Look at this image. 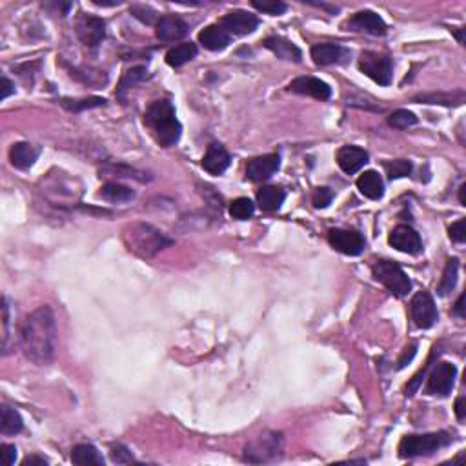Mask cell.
<instances>
[{"label":"cell","instance_id":"cell-1","mask_svg":"<svg viewBox=\"0 0 466 466\" xmlns=\"http://www.w3.org/2000/svg\"><path fill=\"white\" fill-rule=\"evenodd\" d=\"M21 348L35 365H50L55 359L57 323L50 306H39L22 321Z\"/></svg>","mask_w":466,"mask_h":466},{"label":"cell","instance_id":"cell-2","mask_svg":"<svg viewBox=\"0 0 466 466\" xmlns=\"http://www.w3.org/2000/svg\"><path fill=\"white\" fill-rule=\"evenodd\" d=\"M144 122L153 132V137L159 142V146H175L183 135V126L175 116V108L166 99L152 102L148 106L146 113H144Z\"/></svg>","mask_w":466,"mask_h":466},{"label":"cell","instance_id":"cell-3","mask_svg":"<svg viewBox=\"0 0 466 466\" xmlns=\"http://www.w3.org/2000/svg\"><path fill=\"white\" fill-rule=\"evenodd\" d=\"M122 241L132 254L142 259L155 257L159 252L173 244L172 239L166 237L161 230L153 228L152 224L146 223L128 224L126 228L122 230Z\"/></svg>","mask_w":466,"mask_h":466},{"label":"cell","instance_id":"cell-4","mask_svg":"<svg viewBox=\"0 0 466 466\" xmlns=\"http://www.w3.org/2000/svg\"><path fill=\"white\" fill-rule=\"evenodd\" d=\"M454 441L448 432H434V434H421V436H405L399 443V456L403 459H416L436 454Z\"/></svg>","mask_w":466,"mask_h":466},{"label":"cell","instance_id":"cell-5","mask_svg":"<svg viewBox=\"0 0 466 466\" xmlns=\"http://www.w3.org/2000/svg\"><path fill=\"white\" fill-rule=\"evenodd\" d=\"M283 454V436L277 432H264L244 446V461L270 463Z\"/></svg>","mask_w":466,"mask_h":466},{"label":"cell","instance_id":"cell-6","mask_svg":"<svg viewBox=\"0 0 466 466\" xmlns=\"http://www.w3.org/2000/svg\"><path fill=\"white\" fill-rule=\"evenodd\" d=\"M372 274H374L375 281L385 284L386 288L397 297H405L412 290L410 277L406 275L405 270L401 268V264L394 263V261H385V259L375 261L374 266H372Z\"/></svg>","mask_w":466,"mask_h":466},{"label":"cell","instance_id":"cell-7","mask_svg":"<svg viewBox=\"0 0 466 466\" xmlns=\"http://www.w3.org/2000/svg\"><path fill=\"white\" fill-rule=\"evenodd\" d=\"M359 70L379 86H390L394 77V61L377 51H363L359 57Z\"/></svg>","mask_w":466,"mask_h":466},{"label":"cell","instance_id":"cell-8","mask_svg":"<svg viewBox=\"0 0 466 466\" xmlns=\"http://www.w3.org/2000/svg\"><path fill=\"white\" fill-rule=\"evenodd\" d=\"M410 314L412 321H414L417 328L421 330L432 328V326L437 323V319H439L436 301H434V297H432L428 292H417V294L412 297Z\"/></svg>","mask_w":466,"mask_h":466},{"label":"cell","instance_id":"cell-9","mask_svg":"<svg viewBox=\"0 0 466 466\" xmlns=\"http://www.w3.org/2000/svg\"><path fill=\"white\" fill-rule=\"evenodd\" d=\"M457 368L452 363H439V365L428 375V385H426V394L430 396L446 397L450 396L456 385Z\"/></svg>","mask_w":466,"mask_h":466},{"label":"cell","instance_id":"cell-10","mask_svg":"<svg viewBox=\"0 0 466 466\" xmlns=\"http://www.w3.org/2000/svg\"><path fill=\"white\" fill-rule=\"evenodd\" d=\"M328 243L332 248H335L341 254L357 257L365 252L366 241L359 232L355 230H341L334 228L328 232Z\"/></svg>","mask_w":466,"mask_h":466},{"label":"cell","instance_id":"cell-11","mask_svg":"<svg viewBox=\"0 0 466 466\" xmlns=\"http://www.w3.org/2000/svg\"><path fill=\"white\" fill-rule=\"evenodd\" d=\"M77 37L88 48H97L106 37V22L101 17L81 15L77 21Z\"/></svg>","mask_w":466,"mask_h":466},{"label":"cell","instance_id":"cell-12","mask_svg":"<svg viewBox=\"0 0 466 466\" xmlns=\"http://www.w3.org/2000/svg\"><path fill=\"white\" fill-rule=\"evenodd\" d=\"M388 243H390L392 248L399 250L403 254L419 255L423 252L421 235L408 224H399L392 230L390 235H388Z\"/></svg>","mask_w":466,"mask_h":466},{"label":"cell","instance_id":"cell-13","mask_svg":"<svg viewBox=\"0 0 466 466\" xmlns=\"http://www.w3.org/2000/svg\"><path fill=\"white\" fill-rule=\"evenodd\" d=\"M219 24L223 26L224 30L228 31L232 37L233 35L244 37V35H250V33H254V31L257 30L259 19H257V15L250 13V11L235 10V11H230L228 15H224L223 21L219 22Z\"/></svg>","mask_w":466,"mask_h":466},{"label":"cell","instance_id":"cell-14","mask_svg":"<svg viewBox=\"0 0 466 466\" xmlns=\"http://www.w3.org/2000/svg\"><path fill=\"white\" fill-rule=\"evenodd\" d=\"M345 28H348V31H363V33H368V35L375 37L386 35V22L383 21L375 11L370 10L355 13V15L346 22Z\"/></svg>","mask_w":466,"mask_h":466},{"label":"cell","instance_id":"cell-15","mask_svg":"<svg viewBox=\"0 0 466 466\" xmlns=\"http://www.w3.org/2000/svg\"><path fill=\"white\" fill-rule=\"evenodd\" d=\"M288 90L292 93H297V95L314 97L317 101H328L332 97L330 84H326L321 79H315V77H297L295 81L290 82Z\"/></svg>","mask_w":466,"mask_h":466},{"label":"cell","instance_id":"cell-16","mask_svg":"<svg viewBox=\"0 0 466 466\" xmlns=\"http://www.w3.org/2000/svg\"><path fill=\"white\" fill-rule=\"evenodd\" d=\"M279 168L281 157L275 153H270V155H263V157L250 161L248 166H246V177L252 183H263V181H268Z\"/></svg>","mask_w":466,"mask_h":466},{"label":"cell","instance_id":"cell-17","mask_svg":"<svg viewBox=\"0 0 466 466\" xmlns=\"http://www.w3.org/2000/svg\"><path fill=\"white\" fill-rule=\"evenodd\" d=\"M188 31H190V28H188L186 22L181 17L175 15L161 17L157 21V26H155V35H157L159 41L163 42L181 41L188 35Z\"/></svg>","mask_w":466,"mask_h":466},{"label":"cell","instance_id":"cell-18","mask_svg":"<svg viewBox=\"0 0 466 466\" xmlns=\"http://www.w3.org/2000/svg\"><path fill=\"white\" fill-rule=\"evenodd\" d=\"M230 163H232L230 153L226 152L223 144H217V142L210 144L203 157V168L210 175H223L228 170Z\"/></svg>","mask_w":466,"mask_h":466},{"label":"cell","instance_id":"cell-19","mask_svg":"<svg viewBox=\"0 0 466 466\" xmlns=\"http://www.w3.org/2000/svg\"><path fill=\"white\" fill-rule=\"evenodd\" d=\"M337 164L345 173L348 175H354L368 163V152H365L363 148L359 146H343L337 152Z\"/></svg>","mask_w":466,"mask_h":466},{"label":"cell","instance_id":"cell-20","mask_svg":"<svg viewBox=\"0 0 466 466\" xmlns=\"http://www.w3.org/2000/svg\"><path fill=\"white\" fill-rule=\"evenodd\" d=\"M41 155V148L31 142H17L10 150V161L17 170H30Z\"/></svg>","mask_w":466,"mask_h":466},{"label":"cell","instance_id":"cell-21","mask_svg":"<svg viewBox=\"0 0 466 466\" xmlns=\"http://www.w3.org/2000/svg\"><path fill=\"white\" fill-rule=\"evenodd\" d=\"M199 42L210 51H223L232 44V35L221 24H212L199 33Z\"/></svg>","mask_w":466,"mask_h":466},{"label":"cell","instance_id":"cell-22","mask_svg":"<svg viewBox=\"0 0 466 466\" xmlns=\"http://www.w3.org/2000/svg\"><path fill=\"white\" fill-rule=\"evenodd\" d=\"M264 48L270 50L274 55H277L283 61L288 62H301L303 61V53L297 46H295L294 42L288 41V39H284V37H268L266 41H264Z\"/></svg>","mask_w":466,"mask_h":466},{"label":"cell","instance_id":"cell-23","mask_svg":"<svg viewBox=\"0 0 466 466\" xmlns=\"http://www.w3.org/2000/svg\"><path fill=\"white\" fill-rule=\"evenodd\" d=\"M346 55H348V51L339 44H315L312 48V59L317 66L339 64Z\"/></svg>","mask_w":466,"mask_h":466},{"label":"cell","instance_id":"cell-24","mask_svg":"<svg viewBox=\"0 0 466 466\" xmlns=\"http://www.w3.org/2000/svg\"><path fill=\"white\" fill-rule=\"evenodd\" d=\"M357 190H359L366 199H372V201H379L385 195V183L377 172L370 170V172H365L357 179Z\"/></svg>","mask_w":466,"mask_h":466},{"label":"cell","instance_id":"cell-25","mask_svg":"<svg viewBox=\"0 0 466 466\" xmlns=\"http://www.w3.org/2000/svg\"><path fill=\"white\" fill-rule=\"evenodd\" d=\"M286 192L283 188L277 186H263L257 192V204L259 208L264 212H277L283 206Z\"/></svg>","mask_w":466,"mask_h":466},{"label":"cell","instance_id":"cell-26","mask_svg":"<svg viewBox=\"0 0 466 466\" xmlns=\"http://www.w3.org/2000/svg\"><path fill=\"white\" fill-rule=\"evenodd\" d=\"M71 463L81 466H104V457L99 454V450L93 445H77L71 450Z\"/></svg>","mask_w":466,"mask_h":466},{"label":"cell","instance_id":"cell-27","mask_svg":"<svg viewBox=\"0 0 466 466\" xmlns=\"http://www.w3.org/2000/svg\"><path fill=\"white\" fill-rule=\"evenodd\" d=\"M195 57H197V46L193 42H183V44H179V46L172 48V50L168 51L166 62L168 66L181 68L186 62L193 61Z\"/></svg>","mask_w":466,"mask_h":466},{"label":"cell","instance_id":"cell-28","mask_svg":"<svg viewBox=\"0 0 466 466\" xmlns=\"http://www.w3.org/2000/svg\"><path fill=\"white\" fill-rule=\"evenodd\" d=\"M24 428V421H22L21 414L11 408V406L4 405L0 408V430L4 436H15Z\"/></svg>","mask_w":466,"mask_h":466},{"label":"cell","instance_id":"cell-29","mask_svg":"<svg viewBox=\"0 0 466 466\" xmlns=\"http://www.w3.org/2000/svg\"><path fill=\"white\" fill-rule=\"evenodd\" d=\"M101 197L108 203H132L137 195L132 188L122 186L119 183H106L101 188Z\"/></svg>","mask_w":466,"mask_h":466},{"label":"cell","instance_id":"cell-30","mask_svg":"<svg viewBox=\"0 0 466 466\" xmlns=\"http://www.w3.org/2000/svg\"><path fill=\"white\" fill-rule=\"evenodd\" d=\"M416 102H425V104H441V106H461L465 102V93H425V95L414 97Z\"/></svg>","mask_w":466,"mask_h":466},{"label":"cell","instance_id":"cell-31","mask_svg":"<svg viewBox=\"0 0 466 466\" xmlns=\"http://www.w3.org/2000/svg\"><path fill=\"white\" fill-rule=\"evenodd\" d=\"M457 275H459V261L457 259H448L445 272H443L441 283H439V288H437V294L441 295V297H446V295L450 294L452 290L456 288Z\"/></svg>","mask_w":466,"mask_h":466},{"label":"cell","instance_id":"cell-32","mask_svg":"<svg viewBox=\"0 0 466 466\" xmlns=\"http://www.w3.org/2000/svg\"><path fill=\"white\" fill-rule=\"evenodd\" d=\"M146 77H148V70L144 66H135V68H132V70H128L126 73L122 75L121 84H119V88H116V97H119L121 101H124V95H126L128 90H130L132 86H135V84H139V82L144 81Z\"/></svg>","mask_w":466,"mask_h":466},{"label":"cell","instance_id":"cell-33","mask_svg":"<svg viewBox=\"0 0 466 466\" xmlns=\"http://www.w3.org/2000/svg\"><path fill=\"white\" fill-rule=\"evenodd\" d=\"M61 106L66 108L68 112L81 113L84 110L106 106V99L102 97H90V99H61Z\"/></svg>","mask_w":466,"mask_h":466},{"label":"cell","instance_id":"cell-34","mask_svg":"<svg viewBox=\"0 0 466 466\" xmlns=\"http://www.w3.org/2000/svg\"><path fill=\"white\" fill-rule=\"evenodd\" d=\"M255 204L248 197H239L230 204V215L237 221H246L254 215Z\"/></svg>","mask_w":466,"mask_h":466},{"label":"cell","instance_id":"cell-35","mask_svg":"<svg viewBox=\"0 0 466 466\" xmlns=\"http://www.w3.org/2000/svg\"><path fill=\"white\" fill-rule=\"evenodd\" d=\"M383 166H385L386 175H388V179H390V181L408 177V175L412 173V168H414V166H412L410 161H405V159H397V161H386Z\"/></svg>","mask_w":466,"mask_h":466},{"label":"cell","instance_id":"cell-36","mask_svg":"<svg viewBox=\"0 0 466 466\" xmlns=\"http://www.w3.org/2000/svg\"><path fill=\"white\" fill-rule=\"evenodd\" d=\"M388 124L396 130H408V128L416 126L417 116L408 110H397L388 116Z\"/></svg>","mask_w":466,"mask_h":466},{"label":"cell","instance_id":"cell-37","mask_svg":"<svg viewBox=\"0 0 466 466\" xmlns=\"http://www.w3.org/2000/svg\"><path fill=\"white\" fill-rule=\"evenodd\" d=\"M255 10L261 11V13H266V15H283L288 11V6L281 2V0H254L252 2Z\"/></svg>","mask_w":466,"mask_h":466},{"label":"cell","instance_id":"cell-38","mask_svg":"<svg viewBox=\"0 0 466 466\" xmlns=\"http://www.w3.org/2000/svg\"><path fill=\"white\" fill-rule=\"evenodd\" d=\"M10 304L8 299H2V354L10 352Z\"/></svg>","mask_w":466,"mask_h":466},{"label":"cell","instance_id":"cell-39","mask_svg":"<svg viewBox=\"0 0 466 466\" xmlns=\"http://www.w3.org/2000/svg\"><path fill=\"white\" fill-rule=\"evenodd\" d=\"M334 201V192L330 190V188H317L312 195V203L317 210L328 208L330 204Z\"/></svg>","mask_w":466,"mask_h":466},{"label":"cell","instance_id":"cell-40","mask_svg":"<svg viewBox=\"0 0 466 466\" xmlns=\"http://www.w3.org/2000/svg\"><path fill=\"white\" fill-rule=\"evenodd\" d=\"M110 456H112V461L116 465H126V463H133L132 452L128 450L124 445H113L112 450H110Z\"/></svg>","mask_w":466,"mask_h":466},{"label":"cell","instance_id":"cell-41","mask_svg":"<svg viewBox=\"0 0 466 466\" xmlns=\"http://www.w3.org/2000/svg\"><path fill=\"white\" fill-rule=\"evenodd\" d=\"M132 15L135 17V19H139V21L146 22V24H152V22L157 19V13L153 10H150V8H146V6H133Z\"/></svg>","mask_w":466,"mask_h":466},{"label":"cell","instance_id":"cell-42","mask_svg":"<svg viewBox=\"0 0 466 466\" xmlns=\"http://www.w3.org/2000/svg\"><path fill=\"white\" fill-rule=\"evenodd\" d=\"M448 235H450V239L454 241V243H465L466 239V232H465V219H461V221H457V223H454L448 228Z\"/></svg>","mask_w":466,"mask_h":466},{"label":"cell","instance_id":"cell-43","mask_svg":"<svg viewBox=\"0 0 466 466\" xmlns=\"http://www.w3.org/2000/svg\"><path fill=\"white\" fill-rule=\"evenodd\" d=\"M0 457H2V463H4L6 466L13 465L17 459L15 445H2V448H0Z\"/></svg>","mask_w":466,"mask_h":466},{"label":"cell","instance_id":"cell-44","mask_svg":"<svg viewBox=\"0 0 466 466\" xmlns=\"http://www.w3.org/2000/svg\"><path fill=\"white\" fill-rule=\"evenodd\" d=\"M416 354H417V343H412V345L405 350V354L401 355L399 363H397V368L403 370V368H405V366L408 365L414 357H416Z\"/></svg>","mask_w":466,"mask_h":466},{"label":"cell","instance_id":"cell-45","mask_svg":"<svg viewBox=\"0 0 466 466\" xmlns=\"http://www.w3.org/2000/svg\"><path fill=\"white\" fill-rule=\"evenodd\" d=\"M11 93H15V86H13V82H11L8 77H2V95H0V99L6 101Z\"/></svg>","mask_w":466,"mask_h":466},{"label":"cell","instance_id":"cell-46","mask_svg":"<svg viewBox=\"0 0 466 466\" xmlns=\"http://www.w3.org/2000/svg\"><path fill=\"white\" fill-rule=\"evenodd\" d=\"M456 416L459 421H465L466 417V406H465V397H457L456 401Z\"/></svg>","mask_w":466,"mask_h":466},{"label":"cell","instance_id":"cell-47","mask_svg":"<svg viewBox=\"0 0 466 466\" xmlns=\"http://www.w3.org/2000/svg\"><path fill=\"white\" fill-rule=\"evenodd\" d=\"M454 315H457L459 319L465 317V294L459 295V299H457L456 306H454Z\"/></svg>","mask_w":466,"mask_h":466},{"label":"cell","instance_id":"cell-48","mask_svg":"<svg viewBox=\"0 0 466 466\" xmlns=\"http://www.w3.org/2000/svg\"><path fill=\"white\" fill-rule=\"evenodd\" d=\"M22 465H24V466H31V465L44 466V465H48V461H46V459H44V457L31 456V457H26L24 461H22Z\"/></svg>","mask_w":466,"mask_h":466},{"label":"cell","instance_id":"cell-49","mask_svg":"<svg viewBox=\"0 0 466 466\" xmlns=\"http://www.w3.org/2000/svg\"><path fill=\"white\" fill-rule=\"evenodd\" d=\"M93 4H97V6H110V8H112V6H121V2H101V0H93Z\"/></svg>","mask_w":466,"mask_h":466},{"label":"cell","instance_id":"cell-50","mask_svg":"<svg viewBox=\"0 0 466 466\" xmlns=\"http://www.w3.org/2000/svg\"><path fill=\"white\" fill-rule=\"evenodd\" d=\"M465 190H466V184H463L461 188H459V201H461V204L465 206L466 201H465Z\"/></svg>","mask_w":466,"mask_h":466}]
</instances>
